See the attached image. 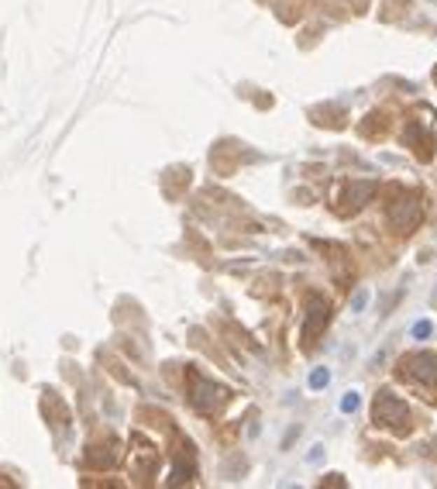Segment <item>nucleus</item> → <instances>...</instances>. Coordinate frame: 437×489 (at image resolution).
I'll return each mask as SVG.
<instances>
[{"mask_svg":"<svg viewBox=\"0 0 437 489\" xmlns=\"http://www.w3.org/2000/svg\"><path fill=\"white\" fill-rule=\"evenodd\" d=\"M396 376L413 386L427 404H437V352H410L396 366Z\"/></svg>","mask_w":437,"mask_h":489,"instance_id":"1","label":"nucleus"},{"mask_svg":"<svg viewBox=\"0 0 437 489\" xmlns=\"http://www.w3.org/2000/svg\"><path fill=\"white\" fill-rule=\"evenodd\" d=\"M393 204H389V228L396 235H410L420 221H424V193L420 190H406V186H393L389 190Z\"/></svg>","mask_w":437,"mask_h":489,"instance_id":"2","label":"nucleus"},{"mask_svg":"<svg viewBox=\"0 0 437 489\" xmlns=\"http://www.w3.org/2000/svg\"><path fill=\"white\" fill-rule=\"evenodd\" d=\"M372 424H379L382 431H393V434H410L413 431V417H410V407L393 397L389 390H382L372 404Z\"/></svg>","mask_w":437,"mask_h":489,"instance_id":"3","label":"nucleus"},{"mask_svg":"<svg viewBox=\"0 0 437 489\" xmlns=\"http://www.w3.org/2000/svg\"><path fill=\"white\" fill-rule=\"evenodd\" d=\"M375 190L379 186L372 179H345V183H338V190H334V214L338 217H355L358 210L372 200Z\"/></svg>","mask_w":437,"mask_h":489,"instance_id":"4","label":"nucleus"},{"mask_svg":"<svg viewBox=\"0 0 437 489\" xmlns=\"http://www.w3.org/2000/svg\"><path fill=\"white\" fill-rule=\"evenodd\" d=\"M190 400H193V407L200 413H217V410L224 407L228 400H231V393L224 390V386H214L207 376H200V372H190Z\"/></svg>","mask_w":437,"mask_h":489,"instance_id":"5","label":"nucleus"},{"mask_svg":"<svg viewBox=\"0 0 437 489\" xmlns=\"http://www.w3.org/2000/svg\"><path fill=\"white\" fill-rule=\"evenodd\" d=\"M403 142L413 149V156L420 163H431L434 159V149H437V138H434V128H431V111H424V121L413 118L403 131Z\"/></svg>","mask_w":437,"mask_h":489,"instance_id":"6","label":"nucleus"},{"mask_svg":"<svg viewBox=\"0 0 437 489\" xmlns=\"http://www.w3.org/2000/svg\"><path fill=\"white\" fill-rule=\"evenodd\" d=\"M331 324V303L327 296L310 293L307 296V324H303V348H314L317 338L324 334V327Z\"/></svg>","mask_w":437,"mask_h":489,"instance_id":"7","label":"nucleus"},{"mask_svg":"<svg viewBox=\"0 0 437 489\" xmlns=\"http://www.w3.org/2000/svg\"><path fill=\"white\" fill-rule=\"evenodd\" d=\"M386 131H389V121H386V114H379V111H375V114H368L365 121L358 124V135H361V138H372V142H375V138H382Z\"/></svg>","mask_w":437,"mask_h":489,"instance_id":"8","label":"nucleus"},{"mask_svg":"<svg viewBox=\"0 0 437 489\" xmlns=\"http://www.w3.org/2000/svg\"><path fill=\"white\" fill-rule=\"evenodd\" d=\"M314 121L324 124V128H345V107H334V104L317 107L314 111Z\"/></svg>","mask_w":437,"mask_h":489,"instance_id":"9","label":"nucleus"},{"mask_svg":"<svg viewBox=\"0 0 437 489\" xmlns=\"http://www.w3.org/2000/svg\"><path fill=\"white\" fill-rule=\"evenodd\" d=\"M410 331H413V338L420 341V338H431V331H434V324H431V321H417V324L410 327Z\"/></svg>","mask_w":437,"mask_h":489,"instance_id":"10","label":"nucleus"},{"mask_svg":"<svg viewBox=\"0 0 437 489\" xmlns=\"http://www.w3.org/2000/svg\"><path fill=\"white\" fill-rule=\"evenodd\" d=\"M327 379H331V376H327V369H317V372L310 376V386H314V390H324V386H327Z\"/></svg>","mask_w":437,"mask_h":489,"instance_id":"11","label":"nucleus"},{"mask_svg":"<svg viewBox=\"0 0 437 489\" xmlns=\"http://www.w3.org/2000/svg\"><path fill=\"white\" fill-rule=\"evenodd\" d=\"M341 410H345V413H355L358 410V393H348V397L341 400Z\"/></svg>","mask_w":437,"mask_h":489,"instance_id":"12","label":"nucleus"},{"mask_svg":"<svg viewBox=\"0 0 437 489\" xmlns=\"http://www.w3.org/2000/svg\"><path fill=\"white\" fill-rule=\"evenodd\" d=\"M352 7H355V14H361V11L368 7V0H352Z\"/></svg>","mask_w":437,"mask_h":489,"instance_id":"13","label":"nucleus"},{"mask_svg":"<svg viewBox=\"0 0 437 489\" xmlns=\"http://www.w3.org/2000/svg\"><path fill=\"white\" fill-rule=\"evenodd\" d=\"M434 83H437V69H434Z\"/></svg>","mask_w":437,"mask_h":489,"instance_id":"14","label":"nucleus"}]
</instances>
